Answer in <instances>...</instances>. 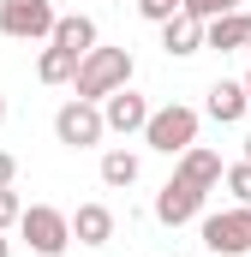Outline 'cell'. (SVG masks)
Here are the masks:
<instances>
[{"label":"cell","mask_w":251,"mask_h":257,"mask_svg":"<svg viewBox=\"0 0 251 257\" xmlns=\"http://www.w3.org/2000/svg\"><path fill=\"white\" fill-rule=\"evenodd\" d=\"M120 84H132V48H90L78 72H72V96L78 102H102V96H114Z\"/></svg>","instance_id":"6da1fadb"},{"label":"cell","mask_w":251,"mask_h":257,"mask_svg":"<svg viewBox=\"0 0 251 257\" xmlns=\"http://www.w3.org/2000/svg\"><path fill=\"white\" fill-rule=\"evenodd\" d=\"M197 126H203V114L186 108V102H168V108H150V120H144V144L156 150V156H180L197 144Z\"/></svg>","instance_id":"7a4b0ae2"},{"label":"cell","mask_w":251,"mask_h":257,"mask_svg":"<svg viewBox=\"0 0 251 257\" xmlns=\"http://www.w3.org/2000/svg\"><path fill=\"white\" fill-rule=\"evenodd\" d=\"M18 233L30 239V251H36V257H60L66 245H72L66 209H54V203H30V209H18Z\"/></svg>","instance_id":"3957f363"},{"label":"cell","mask_w":251,"mask_h":257,"mask_svg":"<svg viewBox=\"0 0 251 257\" xmlns=\"http://www.w3.org/2000/svg\"><path fill=\"white\" fill-rule=\"evenodd\" d=\"M54 0H0V36L12 42H48L54 36Z\"/></svg>","instance_id":"277c9868"},{"label":"cell","mask_w":251,"mask_h":257,"mask_svg":"<svg viewBox=\"0 0 251 257\" xmlns=\"http://www.w3.org/2000/svg\"><path fill=\"white\" fill-rule=\"evenodd\" d=\"M54 138H60L66 150H96L102 138H108V126H102V108L96 102H66L60 114H54Z\"/></svg>","instance_id":"5b68a950"},{"label":"cell","mask_w":251,"mask_h":257,"mask_svg":"<svg viewBox=\"0 0 251 257\" xmlns=\"http://www.w3.org/2000/svg\"><path fill=\"white\" fill-rule=\"evenodd\" d=\"M203 245L215 257H245L251 251V209H221V215H203Z\"/></svg>","instance_id":"8992f818"},{"label":"cell","mask_w":251,"mask_h":257,"mask_svg":"<svg viewBox=\"0 0 251 257\" xmlns=\"http://www.w3.org/2000/svg\"><path fill=\"white\" fill-rule=\"evenodd\" d=\"M96 108H102V126H108V132H120V138L144 132V120H150V102H144V96H138L132 84H120L114 96H102Z\"/></svg>","instance_id":"52a82bcc"},{"label":"cell","mask_w":251,"mask_h":257,"mask_svg":"<svg viewBox=\"0 0 251 257\" xmlns=\"http://www.w3.org/2000/svg\"><path fill=\"white\" fill-rule=\"evenodd\" d=\"M203 197L209 192H197V186H186V180H168V186L156 192V221H162V227H186L191 215L203 209Z\"/></svg>","instance_id":"ba28073f"},{"label":"cell","mask_w":251,"mask_h":257,"mask_svg":"<svg viewBox=\"0 0 251 257\" xmlns=\"http://www.w3.org/2000/svg\"><path fill=\"white\" fill-rule=\"evenodd\" d=\"M174 180H186V186H197V192H215V186H221V156L203 150V144H191V150L174 156Z\"/></svg>","instance_id":"9c48e42d"},{"label":"cell","mask_w":251,"mask_h":257,"mask_svg":"<svg viewBox=\"0 0 251 257\" xmlns=\"http://www.w3.org/2000/svg\"><path fill=\"white\" fill-rule=\"evenodd\" d=\"M66 227H72V239H78V245H90V251H96V245H108V239H114V209H108V203H78V209L66 215Z\"/></svg>","instance_id":"30bf717a"},{"label":"cell","mask_w":251,"mask_h":257,"mask_svg":"<svg viewBox=\"0 0 251 257\" xmlns=\"http://www.w3.org/2000/svg\"><path fill=\"white\" fill-rule=\"evenodd\" d=\"M203 48H221V54H239L251 48V12H221L203 24Z\"/></svg>","instance_id":"8fae6325"},{"label":"cell","mask_w":251,"mask_h":257,"mask_svg":"<svg viewBox=\"0 0 251 257\" xmlns=\"http://www.w3.org/2000/svg\"><path fill=\"white\" fill-rule=\"evenodd\" d=\"M245 84H233V78H215V84H209V102H203V114H209V120H215V126H239V120H245Z\"/></svg>","instance_id":"7c38bea8"},{"label":"cell","mask_w":251,"mask_h":257,"mask_svg":"<svg viewBox=\"0 0 251 257\" xmlns=\"http://www.w3.org/2000/svg\"><path fill=\"white\" fill-rule=\"evenodd\" d=\"M162 48L174 54V60H186L203 48V18H191V12H174V18H162Z\"/></svg>","instance_id":"4fadbf2b"},{"label":"cell","mask_w":251,"mask_h":257,"mask_svg":"<svg viewBox=\"0 0 251 257\" xmlns=\"http://www.w3.org/2000/svg\"><path fill=\"white\" fill-rule=\"evenodd\" d=\"M48 42H54V48H72V54L84 60V54L96 48V18H84V12H60V18H54V36H48Z\"/></svg>","instance_id":"5bb4252c"},{"label":"cell","mask_w":251,"mask_h":257,"mask_svg":"<svg viewBox=\"0 0 251 257\" xmlns=\"http://www.w3.org/2000/svg\"><path fill=\"white\" fill-rule=\"evenodd\" d=\"M72 72H78V54H72V48H54V42H48V48L36 54V78H42V84H72Z\"/></svg>","instance_id":"9a60e30c"},{"label":"cell","mask_w":251,"mask_h":257,"mask_svg":"<svg viewBox=\"0 0 251 257\" xmlns=\"http://www.w3.org/2000/svg\"><path fill=\"white\" fill-rule=\"evenodd\" d=\"M138 174H144V168H138L132 150H108V156H102V186L126 192V186H138Z\"/></svg>","instance_id":"2e32d148"},{"label":"cell","mask_w":251,"mask_h":257,"mask_svg":"<svg viewBox=\"0 0 251 257\" xmlns=\"http://www.w3.org/2000/svg\"><path fill=\"white\" fill-rule=\"evenodd\" d=\"M221 180H227V192L239 209H251V162H233V168H221Z\"/></svg>","instance_id":"e0dca14e"},{"label":"cell","mask_w":251,"mask_h":257,"mask_svg":"<svg viewBox=\"0 0 251 257\" xmlns=\"http://www.w3.org/2000/svg\"><path fill=\"white\" fill-rule=\"evenodd\" d=\"M180 12H191V18H221V12H239V0H180Z\"/></svg>","instance_id":"ac0fdd59"},{"label":"cell","mask_w":251,"mask_h":257,"mask_svg":"<svg viewBox=\"0 0 251 257\" xmlns=\"http://www.w3.org/2000/svg\"><path fill=\"white\" fill-rule=\"evenodd\" d=\"M18 209H24V197L12 192V186H0V233H6V227H18Z\"/></svg>","instance_id":"d6986e66"},{"label":"cell","mask_w":251,"mask_h":257,"mask_svg":"<svg viewBox=\"0 0 251 257\" xmlns=\"http://www.w3.org/2000/svg\"><path fill=\"white\" fill-rule=\"evenodd\" d=\"M174 12H180V0H138V18H150V24H162Z\"/></svg>","instance_id":"ffe728a7"},{"label":"cell","mask_w":251,"mask_h":257,"mask_svg":"<svg viewBox=\"0 0 251 257\" xmlns=\"http://www.w3.org/2000/svg\"><path fill=\"white\" fill-rule=\"evenodd\" d=\"M12 180H18V156H12V150H0V186H12Z\"/></svg>","instance_id":"44dd1931"},{"label":"cell","mask_w":251,"mask_h":257,"mask_svg":"<svg viewBox=\"0 0 251 257\" xmlns=\"http://www.w3.org/2000/svg\"><path fill=\"white\" fill-rule=\"evenodd\" d=\"M0 257H12V245H6V233H0Z\"/></svg>","instance_id":"7402d4cb"},{"label":"cell","mask_w":251,"mask_h":257,"mask_svg":"<svg viewBox=\"0 0 251 257\" xmlns=\"http://www.w3.org/2000/svg\"><path fill=\"white\" fill-rule=\"evenodd\" d=\"M239 84H245V102H251V72H245V78H239Z\"/></svg>","instance_id":"603a6c76"},{"label":"cell","mask_w":251,"mask_h":257,"mask_svg":"<svg viewBox=\"0 0 251 257\" xmlns=\"http://www.w3.org/2000/svg\"><path fill=\"white\" fill-rule=\"evenodd\" d=\"M0 126H6V96H0Z\"/></svg>","instance_id":"cb8c5ba5"},{"label":"cell","mask_w":251,"mask_h":257,"mask_svg":"<svg viewBox=\"0 0 251 257\" xmlns=\"http://www.w3.org/2000/svg\"><path fill=\"white\" fill-rule=\"evenodd\" d=\"M245 162H251V132H245Z\"/></svg>","instance_id":"d4e9b609"}]
</instances>
